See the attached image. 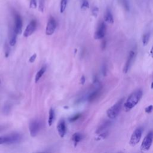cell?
<instances>
[{"mask_svg": "<svg viewBox=\"0 0 153 153\" xmlns=\"http://www.w3.org/2000/svg\"><path fill=\"white\" fill-rule=\"evenodd\" d=\"M143 94L142 90L138 89L133 92L124 103V109L126 111H129L133 108L140 101Z\"/></svg>", "mask_w": 153, "mask_h": 153, "instance_id": "obj_1", "label": "cell"}, {"mask_svg": "<svg viewBox=\"0 0 153 153\" xmlns=\"http://www.w3.org/2000/svg\"><path fill=\"white\" fill-rule=\"evenodd\" d=\"M123 101V98L119 100L116 104H115L113 106H112L107 110L106 114L109 118L114 119L118 116L121 109Z\"/></svg>", "mask_w": 153, "mask_h": 153, "instance_id": "obj_2", "label": "cell"}, {"mask_svg": "<svg viewBox=\"0 0 153 153\" xmlns=\"http://www.w3.org/2000/svg\"><path fill=\"white\" fill-rule=\"evenodd\" d=\"M153 142V131H150L144 137L141 145V149L143 151H148Z\"/></svg>", "mask_w": 153, "mask_h": 153, "instance_id": "obj_3", "label": "cell"}, {"mask_svg": "<svg viewBox=\"0 0 153 153\" xmlns=\"http://www.w3.org/2000/svg\"><path fill=\"white\" fill-rule=\"evenodd\" d=\"M142 131L143 130L141 128H139L133 132L129 141V144L131 146L134 147L140 141L142 135Z\"/></svg>", "mask_w": 153, "mask_h": 153, "instance_id": "obj_4", "label": "cell"}, {"mask_svg": "<svg viewBox=\"0 0 153 153\" xmlns=\"http://www.w3.org/2000/svg\"><path fill=\"white\" fill-rule=\"evenodd\" d=\"M41 127V123L38 120H32L30 124V135L32 137H35L37 135L39 132Z\"/></svg>", "mask_w": 153, "mask_h": 153, "instance_id": "obj_5", "label": "cell"}, {"mask_svg": "<svg viewBox=\"0 0 153 153\" xmlns=\"http://www.w3.org/2000/svg\"><path fill=\"white\" fill-rule=\"evenodd\" d=\"M106 33V25L105 22H101L98 29H97L95 34H94V38L96 39H101L104 38Z\"/></svg>", "mask_w": 153, "mask_h": 153, "instance_id": "obj_6", "label": "cell"}, {"mask_svg": "<svg viewBox=\"0 0 153 153\" xmlns=\"http://www.w3.org/2000/svg\"><path fill=\"white\" fill-rule=\"evenodd\" d=\"M56 28V22L53 17H51L49 19L46 26V34L47 35H52L54 32Z\"/></svg>", "mask_w": 153, "mask_h": 153, "instance_id": "obj_7", "label": "cell"}, {"mask_svg": "<svg viewBox=\"0 0 153 153\" xmlns=\"http://www.w3.org/2000/svg\"><path fill=\"white\" fill-rule=\"evenodd\" d=\"M37 27V22L35 20H32L28 25L27 26L26 28L25 29L24 33H23V36L25 37H28L30 35H31L34 31L36 30Z\"/></svg>", "mask_w": 153, "mask_h": 153, "instance_id": "obj_8", "label": "cell"}, {"mask_svg": "<svg viewBox=\"0 0 153 153\" xmlns=\"http://www.w3.org/2000/svg\"><path fill=\"white\" fill-rule=\"evenodd\" d=\"M14 30L17 35H19L22 33V20L21 17L16 14L15 16V27H14Z\"/></svg>", "mask_w": 153, "mask_h": 153, "instance_id": "obj_9", "label": "cell"}, {"mask_svg": "<svg viewBox=\"0 0 153 153\" xmlns=\"http://www.w3.org/2000/svg\"><path fill=\"white\" fill-rule=\"evenodd\" d=\"M22 140L21 136L18 133L12 134L7 136V144H13L19 143Z\"/></svg>", "mask_w": 153, "mask_h": 153, "instance_id": "obj_10", "label": "cell"}, {"mask_svg": "<svg viewBox=\"0 0 153 153\" xmlns=\"http://www.w3.org/2000/svg\"><path fill=\"white\" fill-rule=\"evenodd\" d=\"M135 56V53L134 51H130V53H129V56L128 58V59H127V61L126 62V64H125V65L124 66V68H123V73H127L129 71V69L132 63V62L133 61V59Z\"/></svg>", "mask_w": 153, "mask_h": 153, "instance_id": "obj_11", "label": "cell"}, {"mask_svg": "<svg viewBox=\"0 0 153 153\" xmlns=\"http://www.w3.org/2000/svg\"><path fill=\"white\" fill-rule=\"evenodd\" d=\"M58 133L59 135V136L61 137H63L66 134V124H65V121L62 119L61 120L58 124Z\"/></svg>", "mask_w": 153, "mask_h": 153, "instance_id": "obj_12", "label": "cell"}, {"mask_svg": "<svg viewBox=\"0 0 153 153\" xmlns=\"http://www.w3.org/2000/svg\"><path fill=\"white\" fill-rule=\"evenodd\" d=\"M104 19L105 22H106L108 23L109 24H113L114 23V18L113 16L111 13V11L109 9H107L104 14Z\"/></svg>", "mask_w": 153, "mask_h": 153, "instance_id": "obj_13", "label": "cell"}, {"mask_svg": "<svg viewBox=\"0 0 153 153\" xmlns=\"http://www.w3.org/2000/svg\"><path fill=\"white\" fill-rule=\"evenodd\" d=\"M16 35L17 34L15 32L14 28L13 31L10 32V41H9V44L11 46H14L16 43Z\"/></svg>", "mask_w": 153, "mask_h": 153, "instance_id": "obj_14", "label": "cell"}, {"mask_svg": "<svg viewBox=\"0 0 153 153\" xmlns=\"http://www.w3.org/2000/svg\"><path fill=\"white\" fill-rule=\"evenodd\" d=\"M46 68L45 66H43V68H41L38 71L37 74L35 75V82H37L39 79L42 77V76L43 75V74H44V73L46 72Z\"/></svg>", "mask_w": 153, "mask_h": 153, "instance_id": "obj_15", "label": "cell"}, {"mask_svg": "<svg viewBox=\"0 0 153 153\" xmlns=\"http://www.w3.org/2000/svg\"><path fill=\"white\" fill-rule=\"evenodd\" d=\"M82 135L80 133H74L72 137V140L75 144H77L78 142H80L82 140Z\"/></svg>", "mask_w": 153, "mask_h": 153, "instance_id": "obj_16", "label": "cell"}, {"mask_svg": "<svg viewBox=\"0 0 153 153\" xmlns=\"http://www.w3.org/2000/svg\"><path fill=\"white\" fill-rule=\"evenodd\" d=\"M54 119V110L53 109V108H51L49 111V120H48V124H49V126H51L52 125Z\"/></svg>", "mask_w": 153, "mask_h": 153, "instance_id": "obj_17", "label": "cell"}, {"mask_svg": "<svg viewBox=\"0 0 153 153\" xmlns=\"http://www.w3.org/2000/svg\"><path fill=\"white\" fill-rule=\"evenodd\" d=\"M99 90H96L94 92H93V93H92L88 97L89 101L91 102V101H93V100H94L97 97H98V96L99 94Z\"/></svg>", "mask_w": 153, "mask_h": 153, "instance_id": "obj_18", "label": "cell"}, {"mask_svg": "<svg viewBox=\"0 0 153 153\" xmlns=\"http://www.w3.org/2000/svg\"><path fill=\"white\" fill-rule=\"evenodd\" d=\"M149 37H150V34L149 32H147L145 33L142 37V43H143V46H146L148 42H149Z\"/></svg>", "mask_w": 153, "mask_h": 153, "instance_id": "obj_19", "label": "cell"}, {"mask_svg": "<svg viewBox=\"0 0 153 153\" xmlns=\"http://www.w3.org/2000/svg\"><path fill=\"white\" fill-rule=\"evenodd\" d=\"M109 123L106 121L105 123H104V124H102L101 126L98 129V130H97L96 131V133H101L104 130H105V129H106L108 126H109Z\"/></svg>", "mask_w": 153, "mask_h": 153, "instance_id": "obj_20", "label": "cell"}, {"mask_svg": "<svg viewBox=\"0 0 153 153\" xmlns=\"http://www.w3.org/2000/svg\"><path fill=\"white\" fill-rule=\"evenodd\" d=\"M68 3V0H61V7H60V11L61 13H63Z\"/></svg>", "mask_w": 153, "mask_h": 153, "instance_id": "obj_21", "label": "cell"}, {"mask_svg": "<svg viewBox=\"0 0 153 153\" xmlns=\"http://www.w3.org/2000/svg\"><path fill=\"white\" fill-rule=\"evenodd\" d=\"M89 8V3L87 0H82L81 5V8L83 10H87Z\"/></svg>", "mask_w": 153, "mask_h": 153, "instance_id": "obj_22", "label": "cell"}, {"mask_svg": "<svg viewBox=\"0 0 153 153\" xmlns=\"http://www.w3.org/2000/svg\"><path fill=\"white\" fill-rule=\"evenodd\" d=\"M108 135V132H105L102 133H99L98 137L96 138V140H104V139H105Z\"/></svg>", "mask_w": 153, "mask_h": 153, "instance_id": "obj_23", "label": "cell"}, {"mask_svg": "<svg viewBox=\"0 0 153 153\" xmlns=\"http://www.w3.org/2000/svg\"><path fill=\"white\" fill-rule=\"evenodd\" d=\"M120 2L125 9L127 11L129 10V5L127 0H120Z\"/></svg>", "mask_w": 153, "mask_h": 153, "instance_id": "obj_24", "label": "cell"}, {"mask_svg": "<svg viewBox=\"0 0 153 153\" xmlns=\"http://www.w3.org/2000/svg\"><path fill=\"white\" fill-rule=\"evenodd\" d=\"M44 0H40L39 3V11L41 12L44 11Z\"/></svg>", "mask_w": 153, "mask_h": 153, "instance_id": "obj_25", "label": "cell"}, {"mask_svg": "<svg viewBox=\"0 0 153 153\" xmlns=\"http://www.w3.org/2000/svg\"><path fill=\"white\" fill-rule=\"evenodd\" d=\"M98 13H99V8L97 7H94L92 10V15L94 17H97L98 15Z\"/></svg>", "mask_w": 153, "mask_h": 153, "instance_id": "obj_26", "label": "cell"}, {"mask_svg": "<svg viewBox=\"0 0 153 153\" xmlns=\"http://www.w3.org/2000/svg\"><path fill=\"white\" fill-rule=\"evenodd\" d=\"M37 1L36 0H31L30 7L31 8H37Z\"/></svg>", "mask_w": 153, "mask_h": 153, "instance_id": "obj_27", "label": "cell"}, {"mask_svg": "<svg viewBox=\"0 0 153 153\" xmlns=\"http://www.w3.org/2000/svg\"><path fill=\"white\" fill-rule=\"evenodd\" d=\"M152 111H153V106L152 105H149L145 109V113H147V114H150L152 112Z\"/></svg>", "mask_w": 153, "mask_h": 153, "instance_id": "obj_28", "label": "cell"}, {"mask_svg": "<svg viewBox=\"0 0 153 153\" xmlns=\"http://www.w3.org/2000/svg\"><path fill=\"white\" fill-rule=\"evenodd\" d=\"M4 144H7V136H0V145Z\"/></svg>", "mask_w": 153, "mask_h": 153, "instance_id": "obj_29", "label": "cell"}, {"mask_svg": "<svg viewBox=\"0 0 153 153\" xmlns=\"http://www.w3.org/2000/svg\"><path fill=\"white\" fill-rule=\"evenodd\" d=\"M9 53H10V47L8 45L6 44V46H5V56H6V58H7L8 56Z\"/></svg>", "mask_w": 153, "mask_h": 153, "instance_id": "obj_30", "label": "cell"}, {"mask_svg": "<svg viewBox=\"0 0 153 153\" xmlns=\"http://www.w3.org/2000/svg\"><path fill=\"white\" fill-rule=\"evenodd\" d=\"M36 58H37V54H34L30 58V59H29L30 62L33 63V62L35 61V60L36 59Z\"/></svg>", "mask_w": 153, "mask_h": 153, "instance_id": "obj_31", "label": "cell"}, {"mask_svg": "<svg viewBox=\"0 0 153 153\" xmlns=\"http://www.w3.org/2000/svg\"><path fill=\"white\" fill-rule=\"evenodd\" d=\"M80 114H77L76 116H75L73 117L72 118H71L70 119H69V120H70L71 121H74L78 120L80 118Z\"/></svg>", "mask_w": 153, "mask_h": 153, "instance_id": "obj_32", "label": "cell"}, {"mask_svg": "<svg viewBox=\"0 0 153 153\" xmlns=\"http://www.w3.org/2000/svg\"><path fill=\"white\" fill-rule=\"evenodd\" d=\"M85 81H86V79H85V76H82V77H81V85H84L85 82Z\"/></svg>", "mask_w": 153, "mask_h": 153, "instance_id": "obj_33", "label": "cell"}, {"mask_svg": "<svg viewBox=\"0 0 153 153\" xmlns=\"http://www.w3.org/2000/svg\"><path fill=\"white\" fill-rule=\"evenodd\" d=\"M149 54H150V56H151L153 58V46H152V48L151 49V50H150Z\"/></svg>", "mask_w": 153, "mask_h": 153, "instance_id": "obj_34", "label": "cell"}, {"mask_svg": "<svg viewBox=\"0 0 153 153\" xmlns=\"http://www.w3.org/2000/svg\"><path fill=\"white\" fill-rule=\"evenodd\" d=\"M105 46H106V41H104L102 42V49H104L105 47Z\"/></svg>", "mask_w": 153, "mask_h": 153, "instance_id": "obj_35", "label": "cell"}, {"mask_svg": "<svg viewBox=\"0 0 153 153\" xmlns=\"http://www.w3.org/2000/svg\"><path fill=\"white\" fill-rule=\"evenodd\" d=\"M151 88L152 89H153V82H152V84H151Z\"/></svg>", "mask_w": 153, "mask_h": 153, "instance_id": "obj_36", "label": "cell"}, {"mask_svg": "<svg viewBox=\"0 0 153 153\" xmlns=\"http://www.w3.org/2000/svg\"><path fill=\"white\" fill-rule=\"evenodd\" d=\"M0 84H1V81H0Z\"/></svg>", "mask_w": 153, "mask_h": 153, "instance_id": "obj_37", "label": "cell"}]
</instances>
